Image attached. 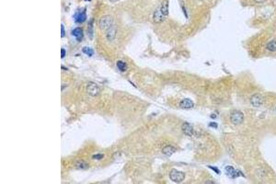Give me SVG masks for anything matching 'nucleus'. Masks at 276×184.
Instances as JSON below:
<instances>
[{
	"label": "nucleus",
	"mask_w": 276,
	"mask_h": 184,
	"mask_svg": "<svg viewBox=\"0 0 276 184\" xmlns=\"http://www.w3.org/2000/svg\"><path fill=\"white\" fill-rule=\"evenodd\" d=\"M65 35V31H64V26L61 24V37H64Z\"/></svg>",
	"instance_id": "19"
},
{
	"label": "nucleus",
	"mask_w": 276,
	"mask_h": 184,
	"mask_svg": "<svg viewBox=\"0 0 276 184\" xmlns=\"http://www.w3.org/2000/svg\"><path fill=\"white\" fill-rule=\"evenodd\" d=\"M169 179L174 181V182H177V183H179L181 181L184 180L185 179V174L181 171H179V170H176V169H172L170 172H169Z\"/></svg>",
	"instance_id": "4"
},
{
	"label": "nucleus",
	"mask_w": 276,
	"mask_h": 184,
	"mask_svg": "<svg viewBox=\"0 0 276 184\" xmlns=\"http://www.w3.org/2000/svg\"><path fill=\"white\" fill-rule=\"evenodd\" d=\"M103 157H104V155H103V154H97V155L93 156V158H94V159H101V158H103Z\"/></svg>",
	"instance_id": "18"
},
{
	"label": "nucleus",
	"mask_w": 276,
	"mask_h": 184,
	"mask_svg": "<svg viewBox=\"0 0 276 184\" xmlns=\"http://www.w3.org/2000/svg\"><path fill=\"white\" fill-rule=\"evenodd\" d=\"M230 120L235 125H239L244 121V114L240 110H234L230 115Z\"/></svg>",
	"instance_id": "3"
},
{
	"label": "nucleus",
	"mask_w": 276,
	"mask_h": 184,
	"mask_svg": "<svg viewBox=\"0 0 276 184\" xmlns=\"http://www.w3.org/2000/svg\"><path fill=\"white\" fill-rule=\"evenodd\" d=\"M77 167L79 169H88V165L85 162V161H77Z\"/></svg>",
	"instance_id": "16"
},
{
	"label": "nucleus",
	"mask_w": 276,
	"mask_h": 184,
	"mask_svg": "<svg viewBox=\"0 0 276 184\" xmlns=\"http://www.w3.org/2000/svg\"><path fill=\"white\" fill-rule=\"evenodd\" d=\"M181 130L183 132L184 134H186L188 136H192L194 133V129L192 127V125L191 123H184L181 126Z\"/></svg>",
	"instance_id": "7"
},
{
	"label": "nucleus",
	"mask_w": 276,
	"mask_h": 184,
	"mask_svg": "<svg viewBox=\"0 0 276 184\" xmlns=\"http://www.w3.org/2000/svg\"><path fill=\"white\" fill-rule=\"evenodd\" d=\"M115 24L114 23V20L112 18L111 16H104L100 18V22H99V25H100V28L103 31H107L110 27H112L113 25Z\"/></svg>",
	"instance_id": "2"
},
{
	"label": "nucleus",
	"mask_w": 276,
	"mask_h": 184,
	"mask_svg": "<svg viewBox=\"0 0 276 184\" xmlns=\"http://www.w3.org/2000/svg\"><path fill=\"white\" fill-rule=\"evenodd\" d=\"M175 152H176V148L174 146H165L162 149V153L165 156H170Z\"/></svg>",
	"instance_id": "13"
},
{
	"label": "nucleus",
	"mask_w": 276,
	"mask_h": 184,
	"mask_svg": "<svg viewBox=\"0 0 276 184\" xmlns=\"http://www.w3.org/2000/svg\"><path fill=\"white\" fill-rule=\"evenodd\" d=\"M179 106L180 108L182 109H192L193 106H194V103L192 100L190 99H184L180 101L179 103Z\"/></svg>",
	"instance_id": "10"
},
{
	"label": "nucleus",
	"mask_w": 276,
	"mask_h": 184,
	"mask_svg": "<svg viewBox=\"0 0 276 184\" xmlns=\"http://www.w3.org/2000/svg\"><path fill=\"white\" fill-rule=\"evenodd\" d=\"M87 1H89V0H87Z\"/></svg>",
	"instance_id": "23"
},
{
	"label": "nucleus",
	"mask_w": 276,
	"mask_h": 184,
	"mask_svg": "<svg viewBox=\"0 0 276 184\" xmlns=\"http://www.w3.org/2000/svg\"><path fill=\"white\" fill-rule=\"evenodd\" d=\"M72 34L76 37V39L78 41H82V39H83V36H84V34H83V31H82V29L81 28H76L73 31H72Z\"/></svg>",
	"instance_id": "12"
},
{
	"label": "nucleus",
	"mask_w": 276,
	"mask_h": 184,
	"mask_svg": "<svg viewBox=\"0 0 276 184\" xmlns=\"http://www.w3.org/2000/svg\"><path fill=\"white\" fill-rule=\"evenodd\" d=\"M168 15H169V1L168 0H164L155 10L153 14V21L155 23L163 22L168 18Z\"/></svg>",
	"instance_id": "1"
},
{
	"label": "nucleus",
	"mask_w": 276,
	"mask_h": 184,
	"mask_svg": "<svg viewBox=\"0 0 276 184\" xmlns=\"http://www.w3.org/2000/svg\"><path fill=\"white\" fill-rule=\"evenodd\" d=\"M116 32H117V28H116V25H113L112 27H110L107 31H106V37L109 41H113L116 37Z\"/></svg>",
	"instance_id": "8"
},
{
	"label": "nucleus",
	"mask_w": 276,
	"mask_h": 184,
	"mask_svg": "<svg viewBox=\"0 0 276 184\" xmlns=\"http://www.w3.org/2000/svg\"><path fill=\"white\" fill-rule=\"evenodd\" d=\"M250 103L254 107H261L263 103V98L260 94H255L250 98Z\"/></svg>",
	"instance_id": "6"
},
{
	"label": "nucleus",
	"mask_w": 276,
	"mask_h": 184,
	"mask_svg": "<svg viewBox=\"0 0 276 184\" xmlns=\"http://www.w3.org/2000/svg\"><path fill=\"white\" fill-rule=\"evenodd\" d=\"M116 64H117V67L119 68V70H120V71H122V72L127 71L128 65H127V64H126L125 62H123V61H118Z\"/></svg>",
	"instance_id": "14"
},
{
	"label": "nucleus",
	"mask_w": 276,
	"mask_h": 184,
	"mask_svg": "<svg viewBox=\"0 0 276 184\" xmlns=\"http://www.w3.org/2000/svg\"><path fill=\"white\" fill-rule=\"evenodd\" d=\"M87 19V15H86V8L83 10H80L75 15V20L77 23H82Z\"/></svg>",
	"instance_id": "9"
},
{
	"label": "nucleus",
	"mask_w": 276,
	"mask_h": 184,
	"mask_svg": "<svg viewBox=\"0 0 276 184\" xmlns=\"http://www.w3.org/2000/svg\"><path fill=\"white\" fill-rule=\"evenodd\" d=\"M267 50L271 51V52H275L276 51V41H270L267 45H266Z\"/></svg>",
	"instance_id": "15"
},
{
	"label": "nucleus",
	"mask_w": 276,
	"mask_h": 184,
	"mask_svg": "<svg viewBox=\"0 0 276 184\" xmlns=\"http://www.w3.org/2000/svg\"><path fill=\"white\" fill-rule=\"evenodd\" d=\"M87 93L90 97H96L100 93V87L96 83L89 82L87 86Z\"/></svg>",
	"instance_id": "5"
},
{
	"label": "nucleus",
	"mask_w": 276,
	"mask_h": 184,
	"mask_svg": "<svg viewBox=\"0 0 276 184\" xmlns=\"http://www.w3.org/2000/svg\"><path fill=\"white\" fill-rule=\"evenodd\" d=\"M110 2H111V3H115V2H118L119 0H109Z\"/></svg>",
	"instance_id": "21"
},
{
	"label": "nucleus",
	"mask_w": 276,
	"mask_h": 184,
	"mask_svg": "<svg viewBox=\"0 0 276 184\" xmlns=\"http://www.w3.org/2000/svg\"><path fill=\"white\" fill-rule=\"evenodd\" d=\"M64 56H65V50L62 48V49H61V57L64 58Z\"/></svg>",
	"instance_id": "20"
},
{
	"label": "nucleus",
	"mask_w": 276,
	"mask_h": 184,
	"mask_svg": "<svg viewBox=\"0 0 276 184\" xmlns=\"http://www.w3.org/2000/svg\"><path fill=\"white\" fill-rule=\"evenodd\" d=\"M82 51H83V53H84L85 54H87V56H92V55H93V54H94V51L92 50L91 48H89V47H84V48L82 49Z\"/></svg>",
	"instance_id": "17"
},
{
	"label": "nucleus",
	"mask_w": 276,
	"mask_h": 184,
	"mask_svg": "<svg viewBox=\"0 0 276 184\" xmlns=\"http://www.w3.org/2000/svg\"><path fill=\"white\" fill-rule=\"evenodd\" d=\"M225 172L226 174L229 176V177H232V178H237L239 176V173L231 166H227L225 167Z\"/></svg>",
	"instance_id": "11"
},
{
	"label": "nucleus",
	"mask_w": 276,
	"mask_h": 184,
	"mask_svg": "<svg viewBox=\"0 0 276 184\" xmlns=\"http://www.w3.org/2000/svg\"><path fill=\"white\" fill-rule=\"evenodd\" d=\"M254 1H255V2H263L264 0H254Z\"/></svg>",
	"instance_id": "22"
}]
</instances>
